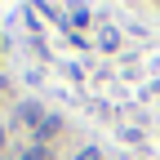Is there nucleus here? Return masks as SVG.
I'll return each mask as SVG.
<instances>
[{
	"instance_id": "3",
	"label": "nucleus",
	"mask_w": 160,
	"mask_h": 160,
	"mask_svg": "<svg viewBox=\"0 0 160 160\" xmlns=\"http://www.w3.org/2000/svg\"><path fill=\"white\" fill-rule=\"evenodd\" d=\"M5 138H9V133H5V129H0V147H5Z\"/></svg>"
},
{
	"instance_id": "2",
	"label": "nucleus",
	"mask_w": 160,
	"mask_h": 160,
	"mask_svg": "<svg viewBox=\"0 0 160 160\" xmlns=\"http://www.w3.org/2000/svg\"><path fill=\"white\" fill-rule=\"evenodd\" d=\"M76 160H98V151H93V147H85V151L76 156Z\"/></svg>"
},
{
	"instance_id": "4",
	"label": "nucleus",
	"mask_w": 160,
	"mask_h": 160,
	"mask_svg": "<svg viewBox=\"0 0 160 160\" xmlns=\"http://www.w3.org/2000/svg\"><path fill=\"white\" fill-rule=\"evenodd\" d=\"M0 85H5V76H0Z\"/></svg>"
},
{
	"instance_id": "1",
	"label": "nucleus",
	"mask_w": 160,
	"mask_h": 160,
	"mask_svg": "<svg viewBox=\"0 0 160 160\" xmlns=\"http://www.w3.org/2000/svg\"><path fill=\"white\" fill-rule=\"evenodd\" d=\"M22 160H49V151H45V147H31V151H27Z\"/></svg>"
}]
</instances>
